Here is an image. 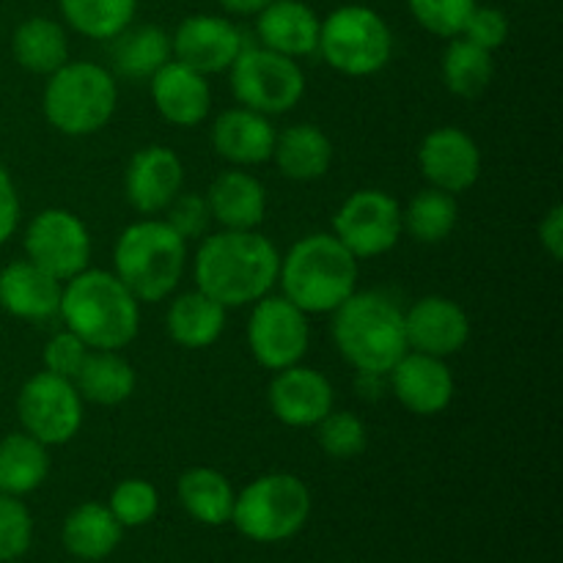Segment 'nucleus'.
<instances>
[{
	"label": "nucleus",
	"instance_id": "obj_19",
	"mask_svg": "<svg viewBox=\"0 0 563 563\" xmlns=\"http://www.w3.org/2000/svg\"><path fill=\"white\" fill-rule=\"evenodd\" d=\"M185 187V165L165 146L137 148L124 170V196L141 214H159Z\"/></svg>",
	"mask_w": 563,
	"mask_h": 563
},
{
	"label": "nucleus",
	"instance_id": "obj_7",
	"mask_svg": "<svg viewBox=\"0 0 563 563\" xmlns=\"http://www.w3.org/2000/svg\"><path fill=\"white\" fill-rule=\"evenodd\" d=\"M311 506V489L300 476L267 473L236 493L231 522L251 542L280 544L306 528Z\"/></svg>",
	"mask_w": 563,
	"mask_h": 563
},
{
	"label": "nucleus",
	"instance_id": "obj_30",
	"mask_svg": "<svg viewBox=\"0 0 563 563\" xmlns=\"http://www.w3.org/2000/svg\"><path fill=\"white\" fill-rule=\"evenodd\" d=\"M49 476V454L47 445L38 443L27 432L5 434L0 440V493L31 495L42 487Z\"/></svg>",
	"mask_w": 563,
	"mask_h": 563
},
{
	"label": "nucleus",
	"instance_id": "obj_33",
	"mask_svg": "<svg viewBox=\"0 0 563 563\" xmlns=\"http://www.w3.org/2000/svg\"><path fill=\"white\" fill-rule=\"evenodd\" d=\"M456 223H460V203L451 192L438 190V187L421 190L401 209L405 234H410L421 245H438L449 240Z\"/></svg>",
	"mask_w": 563,
	"mask_h": 563
},
{
	"label": "nucleus",
	"instance_id": "obj_10",
	"mask_svg": "<svg viewBox=\"0 0 563 563\" xmlns=\"http://www.w3.org/2000/svg\"><path fill=\"white\" fill-rule=\"evenodd\" d=\"M16 416H20L22 432L36 438L47 449L66 445L80 434L82 399L71 379L38 372L20 388Z\"/></svg>",
	"mask_w": 563,
	"mask_h": 563
},
{
	"label": "nucleus",
	"instance_id": "obj_31",
	"mask_svg": "<svg viewBox=\"0 0 563 563\" xmlns=\"http://www.w3.org/2000/svg\"><path fill=\"white\" fill-rule=\"evenodd\" d=\"M11 53L22 69L33 75H53L69 60V38L64 27L49 16H31L16 25L11 36Z\"/></svg>",
	"mask_w": 563,
	"mask_h": 563
},
{
	"label": "nucleus",
	"instance_id": "obj_4",
	"mask_svg": "<svg viewBox=\"0 0 563 563\" xmlns=\"http://www.w3.org/2000/svg\"><path fill=\"white\" fill-rule=\"evenodd\" d=\"M280 295L300 311L333 313L357 291V258L333 234H308L280 256Z\"/></svg>",
	"mask_w": 563,
	"mask_h": 563
},
{
	"label": "nucleus",
	"instance_id": "obj_32",
	"mask_svg": "<svg viewBox=\"0 0 563 563\" xmlns=\"http://www.w3.org/2000/svg\"><path fill=\"white\" fill-rule=\"evenodd\" d=\"M170 58V36L159 25H130L113 38V66L126 80H152Z\"/></svg>",
	"mask_w": 563,
	"mask_h": 563
},
{
	"label": "nucleus",
	"instance_id": "obj_35",
	"mask_svg": "<svg viewBox=\"0 0 563 563\" xmlns=\"http://www.w3.org/2000/svg\"><path fill=\"white\" fill-rule=\"evenodd\" d=\"M58 9L80 36L102 42L132 25L137 0H58Z\"/></svg>",
	"mask_w": 563,
	"mask_h": 563
},
{
	"label": "nucleus",
	"instance_id": "obj_27",
	"mask_svg": "<svg viewBox=\"0 0 563 563\" xmlns=\"http://www.w3.org/2000/svg\"><path fill=\"white\" fill-rule=\"evenodd\" d=\"M273 159L291 181H317L333 165V141L313 124L286 126L275 137Z\"/></svg>",
	"mask_w": 563,
	"mask_h": 563
},
{
	"label": "nucleus",
	"instance_id": "obj_23",
	"mask_svg": "<svg viewBox=\"0 0 563 563\" xmlns=\"http://www.w3.org/2000/svg\"><path fill=\"white\" fill-rule=\"evenodd\" d=\"M207 203L214 223L223 229L251 231L258 229L267 214V190L253 174L231 168L214 176L207 190Z\"/></svg>",
	"mask_w": 563,
	"mask_h": 563
},
{
	"label": "nucleus",
	"instance_id": "obj_34",
	"mask_svg": "<svg viewBox=\"0 0 563 563\" xmlns=\"http://www.w3.org/2000/svg\"><path fill=\"white\" fill-rule=\"evenodd\" d=\"M495 77L493 53L465 36H454L443 53V82L456 97L473 99L489 88Z\"/></svg>",
	"mask_w": 563,
	"mask_h": 563
},
{
	"label": "nucleus",
	"instance_id": "obj_1",
	"mask_svg": "<svg viewBox=\"0 0 563 563\" xmlns=\"http://www.w3.org/2000/svg\"><path fill=\"white\" fill-rule=\"evenodd\" d=\"M278 247L256 229L207 234L192 258L196 286L225 308L253 306L269 295L278 284Z\"/></svg>",
	"mask_w": 563,
	"mask_h": 563
},
{
	"label": "nucleus",
	"instance_id": "obj_42",
	"mask_svg": "<svg viewBox=\"0 0 563 563\" xmlns=\"http://www.w3.org/2000/svg\"><path fill=\"white\" fill-rule=\"evenodd\" d=\"M460 36H465L467 42L478 44L484 49H498L504 47L506 38H509V20L500 9H493V5H476L467 16L465 27H462Z\"/></svg>",
	"mask_w": 563,
	"mask_h": 563
},
{
	"label": "nucleus",
	"instance_id": "obj_38",
	"mask_svg": "<svg viewBox=\"0 0 563 563\" xmlns=\"http://www.w3.org/2000/svg\"><path fill=\"white\" fill-rule=\"evenodd\" d=\"M33 544V517L14 495L0 493V563L20 561Z\"/></svg>",
	"mask_w": 563,
	"mask_h": 563
},
{
	"label": "nucleus",
	"instance_id": "obj_21",
	"mask_svg": "<svg viewBox=\"0 0 563 563\" xmlns=\"http://www.w3.org/2000/svg\"><path fill=\"white\" fill-rule=\"evenodd\" d=\"M275 132L269 115L251 108H229L214 119L212 148L234 168H251L273 159Z\"/></svg>",
	"mask_w": 563,
	"mask_h": 563
},
{
	"label": "nucleus",
	"instance_id": "obj_5",
	"mask_svg": "<svg viewBox=\"0 0 563 563\" xmlns=\"http://www.w3.org/2000/svg\"><path fill=\"white\" fill-rule=\"evenodd\" d=\"M187 269V242L165 220L126 225L113 247V273L137 302H163Z\"/></svg>",
	"mask_w": 563,
	"mask_h": 563
},
{
	"label": "nucleus",
	"instance_id": "obj_29",
	"mask_svg": "<svg viewBox=\"0 0 563 563\" xmlns=\"http://www.w3.org/2000/svg\"><path fill=\"white\" fill-rule=\"evenodd\" d=\"M176 495H179L181 509L201 526L220 528L231 522L236 493L229 478L214 467H190L181 473Z\"/></svg>",
	"mask_w": 563,
	"mask_h": 563
},
{
	"label": "nucleus",
	"instance_id": "obj_22",
	"mask_svg": "<svg viewBox=\"0 0 563 563\" xmlns=\"http://www.w3.org/2000/svg\"><path fill=\"white\" fill-rule=\"evenodd\" d=\"M319 27H322V20L302 0H273L267 9L256 14V33L262 47L289 55L295 60L317 53Z\"/></svg>",
	"mask_w": 563,
	"mask_h": 563
},
{
	"label": "nucleus",
	"instance_id": "obj_13",
	"mask_svg": "<svg viewBox=\"0 0 563 563\" xmlns=\"http://www.w3.org/2000/svg\"><path fill=\"white\" fill-rule=\"evenodd\" d=\"M25 256L55 280L66 284L91 262V234L69 209H44L27 223Z\"/></svg>",
	"mask_w": 563,
	"mask_h": 563
},
{
	"label": "nucleus",
	"instance_id": "obj_14",
	"mask_svg": "<svg viewBox=\"0 0 563 563\" xmlns=\"http://www.w3.org/2000/svg\"><path fill=\"white\" fill-rule=\"evenodd\" d=\"M242 47L245 38L240 27L229 16L218 14L187 16L170 36V55L207 77L229 71Z\"/></svg>",
	"mask_w": 563,
	"mask_h": 563
},
{
	"label": "nucleus",
	"instance_id": "obj_3",
	"mask_svg": "<svg viewBox=\"0 0 563 563\" xmlns=\"http://www.w3.org/2000/svg\"><path fill=\"white\" fill-rule=\"evenodd\" d=\"M333 341L357 374L388 377L405 355V308L385 291H355L333 311Z\"/></svg>",
	"mask_w": 563,
	"mask_h": 563
},
{
	"label": "nucleus",
	"instance_id": "obj_28",
	"mask_svg": "<svg viewBox=\"0 0 563 563\" xmlns=\"http://www.w3.org/2000/svg\"><path fill=\"white\" fill-rule=\"evenodd\" d=\"M82 401L102 407L124 405L135 394V368L119 350H91L71 379Z\"/></svg>",
	"mask_w": 563,
	"mask_h": 563
},
{
	"label": "nucleus",
	"instance_id": "obj_12",
	"mask_svg": "<svg viewBox=\"0 0 563 563\" xmlns=\"http://www.w3.org/2000/svg\"><path fill=\"white\" fill-rule=\"evenodd\" d=\"M401 234V207L385 190L352 192L333 218V236L357 262L394 251Z\"/></svg>",
	"mask_w": 563,
	"mask_h": 563
},
{
	"label": "nucleus",
	"instance_id": "obj_37",
	"mask_svg": "<svg viewBox=\"0 0 563 563\" xmlns=\"http://www.w3.org/2000/svg\"><path fill=\"white\" fill-rule=\"evenodd\" d=\"M108 509L124 528H141L152 522L159 511V493L146 478H124L110 493Z\"/></svg>",
	"mask_w": 563,
	"mask_h": 563
},
{
	"label": "nucleus",
	"instance_id": "obj_6",
	"mask_svg": "<svg viewBox=\"0 0 563 563\" xmlns=\"http://www.w3.org/2000/svg\"><path fill=\"white\" fill-rule=\"evenodd\" d=\"M119 104V82L93 60H66L47 75L44 119L69 137H86L110 124Z\"/></svg>",
	"mask_w": 563,
	"mask_h": 563
},
{
	"label": "nucleus",
	"instance_id": "obj_24",
	"mask_svg": "<svg viewBox=\"0 0 563 563\" xmlns=\"http://www.w3.org/2000/svg\"><path fill=\"white\" fill-rule=\"evenodd\" d=\"M64 284L44 273L33 262H11L0 273V306L16 319H49L60 308Z\"/></svg>",
	"mask_w": 563,
	"mask_h": 563
},
{
	"label": "nucleus",
	"instance_id": "obj_15",
	"mask_svg": "<svg viewBox=\"0 0 563 563\" xmlns=\"http://www.w3.org/2000/svg\"><path fill=\"white\" fill-rule=\"evenodd\" d=\"M418 165L429 187L456 196L471 190L482 176V148L460 126H440L418 146Z\"/></svg>",
	"mask_w": 563,
	"mask_h": 563
},
{
	"label": "nucleus",
	"instance_id": "obj_17",
	"mask_svg": "<svg viewBox=\"0 0 563 563\" xmlns=\"http://www.w3.org/2000/svg\"><path fill=\"white\" fill-rule=\"evenodd\" d=\"M388 383L394 396L412 416H440L454 401V374L443 357L423 355L407 350L394 368L388 372Z\"/></svg>",
	"mask_w": 563,
	"mask_h": 563
},
{
	"label": "nucleus",
	"instance_id": "obj_36",
	"mask_svg": "<svg viewBox=\"0 0 563 563\" xmlns=\"http://www.w3.org/2000/svg\"><path fill=\"white\" fill-rule=\"evenodd\" d=\"M313 429H317L319 449L330 460H355L368 445L366 423L350 410H335L333 407Z\"/></svg>",
	"mask_w": 563,
	"mask_h": 563
},
{
	"label": "nucleus",
	"instance_id": "obj_16",
	"mask_svg": "<svg viewBox=\"0 0 563 563\" xmlns=\"http://www.w3.org/2000/svg\"><path fill=\"white\" fill-rule=\"evenodd\" d=\"M407 346L432 357H451L471 341V319L465 308L443 295H429L405 311Z\"/></svg>",
	"mask_w": 563,
	"mask_h": 563
},
{
	"label": "nucleus",
	"instance_id": "obj_44",
	"mask_svg": "<svg viewBox=\"0 0 563 563\" xmlns=\"http://www.w3.org/2000/svg\"><path fill=\"white\" fill-rule=\"evenodd\" d=\"M539 242L548 251V256L553 262H561L563 258V207L555 203L550 207V212L544 214L542 223H539Z\"/></svg>",
	"mask_w": 563,
	"mask_h": 563
},
{
	"label": "nucleus",
	"instance_id": "obj_20",
	"mask_svg": "<svg viewBox=\"0 0 563 563\" xmlns=\"http://www.w3.org/2000/svg\"><path fill=\"white\" fill-rule=\"evenodd\" d=\"M152 86V102L157 113L174 126H198L207 121L212 110V88L207 75L190 69L181 60L170 58L157 75L148 80Z\"/></svg>",
	"mask_w": 563,
	"mask_h": 563
},
{
	"label": "nucleus",
	"instance_id": "obj_41",
	"mask_svg": "<svg viewBox=\"0 0 563 563\" xmlns=\"http://www.w3.org/2000/svg\"><path fill=\"white\" fill-rule=\"evenodd\" d=\"M88 352L91 350L71 330L64 328L44 344V372L55 374V377L75 379Z\"/></svg>",
	"mask_w": 563,
	"mask_h": 563
},
{
	"label": "nucleus",
	"instance_id": "obj_9",
	"mask_svg": "<svg viewBox=\"0 0 563 563\" xmlns=\"http://www.w3.org/2000/svg\"><path fill=\"white\" fill-rule=\"evenodd\" d=\"M231 93L242 108L264 115L289 113L306 97V71L295 58L267 47H242L229 69Z\"/></svg>",
	"mask_w": 563,
	"mask_h": 563
},
{
	"label": "nucleus",
	"instance_id": "obj_11",
	"mask_svg": "<svg viewBox=\"0 0 563 563\" xmlns=\"http://www.w3.org/2000/svg\"><path fill=\"white\" fill-rule=\"evenodd\" d=\"M311 344V324L308 313L300 311L284 295H264L253 302L247 319V346L256 363L269 372H280L302 363Z\"/></svg>",
	"mask_w": 563,
	"mask_h": 563
},
{
	"label": "nucleus",
	"instance_id": "obj_18",
	"mask_svg": "<svg viewBox=\"0 0 563 563\" xmlns=\"http://www.w3.org/2000/svg\"><path fill=\"white\" fill-rule=\"evenodd\" d=\"M267 399L273 416L291 429H313L335 407L330 379L302 363L275 372Z\"/></svg>",
	"mask_w": 563,
	"mask_h": 563
},
{
	"label": "nucleus",
	"instance_id": "obj_2",
	"mask_svg": "<svg viewBox=\"0 0 563 563\" xmlns=\"http://www.w3.org/2000/svg\"><path fill=\"white\" fill-rule=\"evenodd\" d=\"M60 319L88 350H124L141 330V302L108 269H82L60 291Z\"/></svg>",
	"mask_w": 563,
	"mask_h": 563
},
{
	"label": "nucleus",
	"instance_id": "obj_26",
	"mask_svg": "<svg viewBox=\"0 0 563 563\" xmlns=\"http://www.w3.org/2000/svg\"><path fill=\"white\" fill-rule=\"evenodd\" d=\"M225 317H229V308L196 286L170 302L165 330L174 344L185 350H207L223 335Z\"/></svg>",
	"mask_w": 563,
	"mask_h": 563
},
{
	"label": "nucleus",
	"instance_id": "obj_8",
	"mask_svg": "<svg viewBox=\"0 0 563 563\" xmlns=\"http://www.w3.org/2000/svg\"><path fill=\"white\" fill-rule=\"evenodd\" d=\"M317 53L330 69L346 77L377 75L394 55V33L379 11L346 3L322 20Z\"/></svg>",
	"mask_w": 563,
	"mask_h": 563
},
{
	"label": "nucleus",
	"instance_id": "obj_45",
	"mask_svg": "<svg viewBox=\"0 0 563 563\" xmlns=\"http://www.w3.org/2000/svg\"><path fill=\"white\" fill-rule=\"evenodd\" d=\"M269 3H273V0H220V5H223L229 14L236 16H256L258 11L267 9Z\"/></svg>",
	"mask_w": 563,
	"mask_h": 563
},
{
	"label": "nucleus",
	"instance_id": "obj_40",
	"mask_svg": "<svg viewBox=\"0 0 563 563\" xmlns=\"http://www.w3.org/2000/svg\"><path fill=\"white\" fill-rule=\"evenodd\" d=\"M165 212H168L165 223L185 242L203 240L209 231V223H212L207 196H196V192H179Z\"/></svg>",
	"mask_w": 563,
	"mask_h": 563
},
{
	"label": "nucleus",
	"instance_id": "obj_43",
	"mask_svg": "<svg viewBox=\"0 0 563 563\" xmlns=\"http://www.w3.org/2000/svg\"><path fill=\"white\" fill-rule=\"evenodd\" d=\"M16 225H20V196L9 170L0 165V245L14 236Z\"/></svg>",
	"mask_w": 563,
	"mask_h": 563
},
{
	"label": "nucleus",
	"instance_id": "obj_39",
	"mask_svg": "<svg viewBox=\"0 0 563 563\" xmlns=\"http://www.w3.org/2000/svg\"><path fill=\"white\" fill-rule=\"evenodd\" d=\"M407 5L423 31L454 38L460 36L467 16L476 9V0H407Z\"/></svg>",
	"mask_w": 563,
	"mask_h": 563
},
{
	"label": "nucleus",
	"instance_id": "obj_25",
	"mask_svg": "<svg viewBox=\"0 0 563 563\" xmlns=\"http://www.w3.org/2000/svg\"><path fill=\"white\" fill-rule=\"evenodd\" d=\"M124 528L113 517L108 506L88 500V504L75 506L66 515L64 528H60V542H64L66 553L77 561L97 563L104 561L108 555L115 553L121 544Z\"/></svg>",
	"mask_w": 563,
	"mask_h": 563
}]
</instances>
